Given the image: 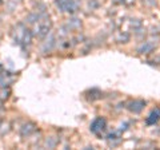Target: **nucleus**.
I'll return each instance as SVG.
<instances>
[{
	"instance_id": "nucleus-1",
	"label": "nucleus",
	"mask_w": 160,
	"mask_h": 150,
	"mask_svg": "<svg viewBox=\"0 0 160 150\" xmlns=\"http://www.w3.org/2000/svg\"><path fill=\"white\" fill-rule=\"evenodd\" d=\"M56 6L60 11L68 12V13H75L78 11V2L76 0H56Z\"/></svg>"
},
{
	"instance_id": "nucleus-2",
	"label": "nucleus",
	"mask_w": 160,
	"mask_h": 150,
	"mask_svg": "<svg viewBox=\"0 0 160 150\" xmlns=\"http://www.w3.org/2000/svg\"><path fill=\"white\" fill-rule=\"evenodd\" d=\"M49 29H51V20L49 19H40V22L36 27V34L40 38H44L46 35H48Z\"/></svg>"
},
{
	"instance_id": "nucleus-3",
	"label": "nucleus",
	"mask_w": 160,
	"mask_h": 150,
	"mask_svg": "<svg viewBox=\"0 0 160 150\" xmlns=\"http://www.w3.org/2000/svg\"><path fill=\"white\" fill-rule=\"evenodd\" d=\"M107 127V122H106V119L104 118H96V119H93L92 123H91V131L93 134H98V136H100L104 130H106Z\"/></svg>"
},
{
	"instance_id": "nucleus-4",
	"label": "nucleus",
	"mask_w": 160,
	"mask_h": 150,
	"mask_svg": "<svg viewBox=\"0 0 160 150\" xmlns=\"http://www.w3.org/2000/svg\"><path fill=\"white\" fill-rule=\"evenodd\" d=\"M144 106H146V102H144V101H133V102L129 103L128 109H129V111L138 114V113H140L144 109Z\"/></svg>"
},
{
	"instance_id": "nucleus-5",
	"label": "nucleus",
	"mask_w": 160,
	"mask_h": 150,
	"mask_svg": "<svg viewBox=\"0 0 160 150\" xmlns=\"http://www.w3.org/2000/svg\"><path fill=\"white\" fill-rule=\"evenodd\" d=\"M160 119V109L159 107H156L155 110H152V113L148 115V118H147V125H155L158 121Z\"/></svg>"
},
{
	"instance_id": "nucleus-6",
	"label": "nucleus",
	"mask_w": 160,
	"mask_h": 150,
	"mask_svg": "<svg viewBox=\"0 0 160 150\" xmlns=\"http://www.w3.org/2000/svg\"><path fill=\"white\" fill-rule=\"evenodd\" d=\"M35 130H36V126H35L33 123H26V125H23L22 130H20V133H22L23 137H28V136H31Z\"/></svg>"
},
{
	"instance_id": "nucleus-7",
	"label": "nucleus",
	"mask_w": 160,
	"mask_h": 150,
	"mask_svg": "<svg viewBox=\"0 0 160 150\" xmlns=\"http://www.w3.org/2000/svg\"><path fill=\"white\" fill-rule=\"evenodd\" d=\"M153 43H149V42H147V43H144L142 47L139 48V52L140 54H149L153 50Z\"/></svg>"
},
{
	"instance_id": "nucleus-8",
	"label": "nucleus",
	"mask_w": 160,
	"mask_h": 150,
	"mask_svg": "<svg viewBox=\"0 0 160 150\" xmlns=\"http://www.w3.org/2000/svg\"><path fill=\"white\" fill-rule=\"evenodd\" d=\"M40 19H42V15L38 13V12H33L31 15H28L27 19H26V22L27 23H35L36 20H40Z\"/></svg>"
},
{
	"instance_id": "nucleus-9",
	"label": "nucleus",
	"mask_w": 160,
	"mask_h": 150,
	"mask_svg": "<svg viewBox=\"0 0 160 150\" xmlns=\"http://www.w3.org/2000/svg\"><path fill=\"white\" fill-rule=\"evenodd\" d=\"M68 26H71L73 28H79L80 27V20H79V19H72V20L68 23Z\"/></svg>"
},
{
	"instance_id": "nucleus-10",
	"label": "nucleus",
	"mask_w": 160,
	"mask_h": 150,
	"mask_svg": "<svg viewBox=\"0 0 160 150\" xmlns=\"http://www.w3.org/2000/svg\"><path fill=\"white\" fill-rule=\"evenodd\" d=\"M46 145H47L49 149H52V147L56 146V141H53L52 138H48V139H47V142H46Z\"/></svg>"
},
{
	"instance_id": "nucleus-11",
	"label": "nucleus",
	"mask_w": 160,
	"mask_h": 150,
	"mask_svg": "<svg viewBox=\"0 0 160 150\" xmlns=\"http://www.w3.org/2000/svg\"><path fill=\"white\" fill-rule=\"evenodd\" d=\"M88 6L91 7V8H95V7H98V6H99V3L96 2V0H91V2L88 3Z\"/></svg>"
},
{
	"instance_id": "nucleus-12",
	"label": "nucleus",
	"mask_w": 160,
	"mask_h": 150,
	"mask_svg": "<svg viewBox=\"0 0 160 150\" xmlns=\"http://www.w3.org/2000/svg\"><path fill=\"white\" fill-rule=\"evenodd\" d=\"M143 2H146L149 6H155V0H143Z\"/></svg>"
}]
</instances>
